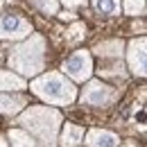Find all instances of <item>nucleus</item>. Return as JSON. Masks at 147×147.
I'll return each mask as SVG.
<instances>
[{
    "mask_svg": "<svg viewBox=\"0 0 147 147\" xmlns=\"http://www.w3.org/2000/svg\"><path fill=\"white\" fill-rule=\"evenodd\" d=\"M16 125L34 136L38 147L59 145V129H61V111L52 107H27L18 115Z\"/></svg>",
    "mask_w": 147,
    "mask_h": 147,
    "instance_id": "1",
    "label": "nucleus"
},
{
    "mask_svg": "<svg viewBox=\"0 0 147 147\" xmlns=\"http://www.w3.org/2000/svg\"><path fill=\"white\" fill-rule=\"evenodd\" d=\"M7 66L20 77H36L45 68V38L32 32L9 50Z\"/></svg>",
    "mask_w": 147,
    "mask_h": 147,
    "instance_id": "2",
    "label": "nucleus"
},
{
    "mask_svg": "<svg viewBox=\"0 0 147 147\" xmlns=\"http://www.w3.org/2000/svg\"><path fill=\"white\" fill-rule=\"evenodd\" d=\"M30 88L36 97L55 107H68L77 100V88L73 79H68L63 73H57V70L38 75L36 79H32Z\"/></svg>",
    "mask_w": 147,
    "mask_h": 147,
    "instance_id": "3",
    "label": "nucleus"
},
{
    "mask_svg": "<svg viewBox=\"0 0 147 147\" xmlns=\"http://www.w3.org/2000/svg\"><path fill=\"white\" fill-rule=\"evenodd\" d=\"M115 97H118V91H115L113 86L100 82V79H88L86 86L82 88L79 102H82L84 107H97V109H104V107H109V104L115 102Z\"/></svg>",
    "mask_w": 147,
    "mask_h": 147,
    "instance_id": "4",
    "label": "nucleus"
},
{
    "mask_svg": "<svg viewBox=\"0 0 147 147\" xmlns=\"http://www.w3.org/2000/svg\"><path fill=\"white\" fill-rule=\"evenodd\" d=\"M61 73L73 82H88L93 75V55L91 50H75L61 63Z\"/></svg>",
    "mask_w": 147,
    "mask_h": 147,
    "instance_id": "5",
    "label": "nucleus"
},
{
    "mask_svg": "<svg viewBox=\"0 0 147 147\" xmlns=\"http://www.w3.org/2000/svg\"><path fill=\"white\" fill-rule=\"evenodd\" d=\"M32 34V23L20 14H0V41H23Z\"/></svg>",
    "mask_w": 147,
    "mask_h": 147,
    "instance_id": "6",
    "label": "nucleus"
},
{
    "mask_svg": "<svg viewBox=\"0 0 147 147\" xmlns=\"http://www.w3.org/2000/svg\"><path fill=\"white\" fill-rule=\"evenodd\" d=\"M127 68L136 77H147V36L134 38L127 45Z\"/></svg>",
    "mask_w": 147,
    "mask_h": 147,
    "instance_id": "7",
    "label": "nucleus"
},
{
    "mask_svg": "<svg viewBox=\"0 0 147 147\" xmlns=\"http://www.w3.org/2000/svg\"><path fill=\"white\" fill-rule=\"evenodd\" d=\"M27 107V97L14 91H0V113L2 115H16Z\"/></svg>",
    "mask_w": 147,
    "mask_h": 147,
    "instance_id": "8",
    "label": "nucleus"
},
{
    "mask_svg": "<svg viewBox=\"0 0 147 147\" xmlns=\"http://www.w3.org/2000/svg\"><path fill=\"white\" fill-rule=\"evenodd\" d=\"M86 136V147H118L122 140L118 134L107 131V129H88Z\"/></svg>",
    "mask_w": 147,
    "mask_h": 147,
    "instance_id": "9",
    "label": "nucleus"
},
{
    "mask_svg": "<svg viewBox=\"0 0 147 147\" xmlns=\"http://www.w3.org/2000/svg\"><path fill=\"white\" fill-rule=\"evenodd\" d=\"M91 52L97 55L100 59H122V55H125V43H122L120 38L104 41V43H97Z\"/></svg>",
    "mask_w": 147,
    "mask_h": 147,
    "instance_id": "10",
    "label": "nucleus"
},
{
    "mask_svg": "<svg viewBox=\"0 0 147 147\" xmlns=\"http://www.w3.org/2000/svg\"><path fill=\"white\" fill-rule=\"evenodd\" d=\"M84 127H79V125H73V122H68V125H63V131H61V147H82V140H84Z\"/></svg>",
    "mask_w": 147,
    "mask_h": 147,
    "instance_id": "11",
    "label": "nucleus"
},
{
    "mask_svg": "<svg viewBox=\"0 0 147 147\" xmlns=\"http://www.w3.org/2000/svg\"><path fill=\"white\" fill-rule=\"evenodd\" d=\"M7 138H9V147H38L36 140H34V136H32L30 131H25L23 127L9 129Z\"/></svg>",
    "mask_w": 147,
    "mask_h": 147,
    "instance_id": "12",
    "label": "nucleus"
},
{
    "mask_svg": "<svg viewBox=\"0 0 147 147\" xmlns=\"http://www.w3.org/2000/svg\"><path fill=\"white\" fill-rule=\"evenodd\" d=\"M23 88H25V77L16 75L14 70L0 68V91H23Z\"/></svg>",
    "mask_w": 147,
    "mask_h": 147,
    "instance_id": "13",
    "label": "nucleus"
},
{
    "mask_svg": "<svg viewBox=\"0 0 147 147\" xmlns=\"http://www.w3.org/2000/svg\"><path fill=\"white\" fill-rule=\"evenodd\" d=\"M93 9L100 14V16H118L120 9H122V0H93Z\"/></svg>",
    "mask_w": 147,
    "mask_h": 147,
    "instance_id": "14",
    "label": "nucleus"
},
{
    "mask_svg": "<svg viewBox=\"0 0 147 147\" xmlns=\"http://www.w3.org/2000/svg\"><path fill=\"white\" fill-rule=\"evenodd\" d=\"M30 2L45 16H57L59 14V0H30Z\"/></svg>",
    "mask_w": 147,
    "mask_h": 147,
    "instance_id": "15",
    "label": "nucleus"
},
{
    "mask_svg": "<svg viewBox=\"0 0 147 147\" xmlns=\"http://www.w3.org/2000/svg\"><path fill=\"white\" fill-rule=\"evenodd\" d=\"M147 0H122V9L127 16H143Z\"/></svg>",
    "mask_w": 147,
    "mask_h": 147,
    "instance_id": "16",
    "label": "nucleus"
},
{
    "mask_svg": "<svg viewBox=\"0 0 147 147\" xmlns=\"http://www.w3.org/2000/svg\"><path fill=\"white\" fill-rule=\"evenodd\" d=\"M84 32H86V27H84V23H75L73 27H70V32H68V34H70V41H79V38H84Z\"/></svg>",
    "mask_w": 147,
    "mask_h": 147,
    "instance_id": "17",
    "label": "nucleus"
},
{
    "mask_svg": "<svg viewBox=\"0 0 147 147\" xmlns=\"http://www.w3.org/2000/svg\"><path fill=\"white\" fill-rule=\"evenodd\" d=\"M61 5H66L68 9H77V7H84L88 0H59Z\"/></svg>",
    "mask_w": 147,
    "mask_h": 147,
    "instance_id": "18",
    "label": "nucleus"
},
{
    "mask_svg": "<svg viewBox=\"0 0 147 147\" xmlns=\"http://www.w3.org/2000/svg\"><path fill=\"white\" fill-rule=\"evenodd\" d=\"M59 18H61V20H73L75 14H73V11H61V14H59Z\"/></svg>",
    "mask_w": 147,
    "mask_h": 147,
    "instance_id": "19",
    "label": "nucleus"
},
{
    "mask_svg": "<svg viewBox=\"0 0 147 147\" xmlns=\"http://www.w3.org/2000/svg\"><path fill=\"white\" fill-rule=\"evenodd\" d=\"M118 147H138V145H136V143H131V140H127V143H120Z\"/></svg>",
    "mask_w": 147,
    "mask_h": 147,
    "instance_id": "20",
    "label": "nucleus"
},
{
    "mask_svg": "<svg viewBox=\"0 0 147 147\" xmlns=\"http://www.w3.org/2000/svg\"><path fill=\"white\" fill-rule=\"evenodd\" d=\"M0 147H9L7 143H5V138H2V136H0Z\"/></svg>",
    "mask_w": 147,
    "mask_h": 147,
    "instance_id": "21",
    "label": "nucleus"
},
{
    "mask_svg": "<svg viewBox=\"0 0 147 147\" xmlns=\"http://www.w3.org/2000/svg\"><path fill=\"white\" fill-rule=\"evenodd\" d=\"M145 11H147V5H145Z\"/></svg>",
    "mask_w": 147,
    "mask_h": 147,
    "instance_id": "22",
    "label": "nucleus"
}]
</instances>
